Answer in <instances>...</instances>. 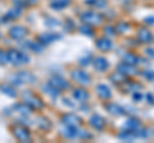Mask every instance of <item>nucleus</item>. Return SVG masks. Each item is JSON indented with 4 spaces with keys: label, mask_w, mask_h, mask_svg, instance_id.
<instances>
[{
    "label": "nucleus",
    "mask_w": 154,
    "mask_h": 143,
    "mask_svg": "<svg viewBox=\"0 0 154 143\" xmlns=\"http://www.w3.org/2000/svg\"><path fill=\"white\" fill-rule=\"evenodd\" d=\"M7 55H8V61L14 65H22L28 61V56L18 50H9L7 51Z\"/></svg>",
    "instance_id": "nucleus-1"
},
{
    "label": "nucleus",
    "mask_w": 154,
    "mask_h": 143,
    "mask_svg": "<svg viewBox=\"0 0 154 143\" xmlns=\"http://www.w3.org/2000/svg\"><path fill=\"white\" fill-rule=\"evenodd\" d=\"M13 133L19 142H30L31 141L30 132H28L27 128L23 127V125H16L13 129Z\"/></svg>",
    "instance_id": "nucleus-2"
},
{
    "label": "nucleus",
    "mask_w": 154,
    "mask_h": 143,
    "mask_svg": "<svg viewBox=\"0 0 154 143\" xmlns=\"http://www.w3.org/2000/svg\"><path fill=\"white\" fill-rule=\"evenodd\" d=\"M81 21L88 25H99L102 22V16L94 12H85L81 14Z\"/></svg>",
    "instance_id": "nucleus-3"
},
{
    "label": "nucleus",
    "mask_w": 154,
    "mask_h": 143,
    "mask_svg": "<svg viewBox=\"0 0 154 143\" xmlns=\"http://www.w3.org/2000/svg\"><path fill=\"white\" fill-rule=\"evenodd\" d=\"M63 136L69 138V139H72V138H79V137H89L84 130H80L77 127H67L63 132Z\"/></svg>",
    "instance_id": "nucleus-4"
},
{
    "label": "nucleus",
    "mask_w": 154,
    "mask_h": 143,
    "mask_svg": "<svg viewBox=\"0 0 154 143\" xmlns=\"http://www.w3.org/2000/svg\"><path fill=\"white\" fill-rule=\"evenodd\" d=\"M72 78L81 84H88L90 82V75L84 70H73L72 72Z\"/></svg>",
    "instance_id": "nucleus-5"
},
{
    "label": "nucleus",
    "mask_w": 154,
    "mask_h": 143,
    "mask_svg": "<svg viewBox=\"0 0 154 143\" xmlns=\"http://www.w3.org/2000/svg\"><path fill=\"white\" fill-rule=\"evenodd\" d=\"M13 82L16 84H23L26 82H32L33 80V75H31L30 73H26V72H21V73L16 74L13 77Z\"/></svg>",
    "instance_id": "nucleus-6"
},
{
    "label": "nucleus",
    "mask_w": 154,
    "mask_h": 143,
    "mask_svg": "<svg viewBox=\"0 0 154 143\" xmlns=\"http://www.w3.org/2000/svg\"><path fill=\"white\" fill-rule=\"evenodd\" d=\"M62 121H63V124L67 127H77V125H80L81 120L79 116L73 115V114H67V115L62 118Z\"/></svg>",
    "instance_id": "nucleus-7"
},
{
    "label": "nucleus",
    "mask_w": 154,
    "mask_h": 143,
    "mask_svg": "<svg viewBox=\"0 0 154 143\" xmlns=\"http://www.w3.org/2000/svg\"><path fill=\"white\" fill-rule=\"evenodd\" d=\"M26 28L22 27V26H17V27H13L11 31H9V35H11V37H13V39L16 40H21L23 39V37L26 36Z\"/></svg>",
    "instance_id": "nucleus-8"
},
{
    "label": "nucleus",
    "mask_w": 154,
    "mask_h": 143,
    "mask_svg": "<svg viewBox=\"0 0 154 143\" xmlns=\"http://www.w3.org/2000/svg\"><path fill=\"white\" fill-rule=\"evenodd\" d=\"M25 104H27L28 106L32 107V109H41L42 107L41 100L35 97V96H30V95L25 96Z\"/></svg>",
    "instance_id": "nucleus-9"
},
{
    "label": "nucleus",
    "mask_w": 154,
    "mask_h": 143,
    "mask_svg": "<svg viewBox=\"0 0 154 143\" xmlns=\"http://www.w3.org/2000/svg\"><path fill=\"white\" fill-rule=\"evenodd\" d=\"M90 124H91V127H93V128H95V129L102 130L104 128V125H105V121H104V119L102 116L93 115L90 118Z\"/></svg>",
    "instance_id": "nucleus-10"
},
{
    "label": "nucleus",
    "mask_w": 154,
    "mask_h": 143,
    "mask_svg": "<svg viewBox=\"0 0 154 143\" xmlns=\"http://www.w3.org/2000/svg\"><path fill=\"white\" fill-rule=\"evenodd\" d=\"M48 83H50L51 86H54L55 88L58 89H64L68 87V82L67 80H64L63 78H60V77H54V78H51Z\"/></svg>",
    "instance_id": "nucleus-11"
},
{
    "label": "nucleus",
    "mask_w": 154,
    "mask_h": 143,
    "mask_svg": "<svg viewBox=\"0 0 154 143\" xmlns=\"http://www.w3.org/2000/svg\"><path fill=\"white\" fill-rule=\"evenodd\" d=\"M96 93H98L99 96L102 98H104V100L110 98V96H112L109 87H108V86H105V84H99L98 87H96Z\"/></svg>",
    "instance_id": "nucleus-12"
},
{
    "label": "nucleus",
    "mask_w": 154,
    "mask_h": 143,
    "mask_svg": "<svg viewBox=\"0 0 154 143\" xmlns=\"http://www.w3.org/2000/svg\"><path fill=\"white\" fill-rule=\"evenodd\" d=\"M96 46H98V49H100L102 51H108L112 49V41L109 39H100L99 41H96Z\"/></svg>",
    "instance_id": "nucleus-13"
},
{
    "label": "nucleus",
    "mask_w": 154,
    "mask_h": 143,
    "mask_svg": "<svg viewBox=\"0 0 154 143\" xmlns=\"http://www.w3.org/2000/svg\"><path fill=\"white\" fill-rule=\"evenodd\" d=\"M137 37L141 42H150L153 40V36H152L150 31L145 30V28H143V30H140L137 32Z\"/></svg>",
    "instance_id": "nucleus-14"
},
{
    "label": "nucleus",
    "mask_w": 154,
    "mask_h": 143,
    "mask_svg": "<svg viewBox=\"0 0 154 143\" xmlns=\"http://www.w3.org/2000/svg\"><path fill=\"white\" fill-rule=\"evenodd\" d=\"M94 65H95V68L98 69L99 72H104V70H107V68L109 66L108 61L105 60L104 58H96V59L94 60Z\"/></svg>",
    "instance_id": "nucleus-15"
},
{
    "label": "nucleus",
    "mask_w": 154,
    "mask_h": 143,
    "mask_svg": "<svg viewBox=\"0 0 154 143\" xmlns=\"http://www.w3.org/2000/svg\"><path fill=\"white\" fill-rule=\"evenodd\" d=\"M73 97L80 102H85L86 100L89 98V93L85 91V89H75L73 91Z\"/></svg>",
    "instance_id": "nucleus-16"
},
{
    "label": "nucleus",
    "mask_w": 154,
    "mask_h": 143,
    "mask_svg": "<svg viewBox=\"0 0 154 143\" xmlns=\"http://www.w3.org/2000/svg\"><path fill=\"white\" fill-rule=\"evenodd\" d=\"M69 4H71V0H51V1H50L51 8L58 9V10L66 8L67 5H69Z\"/></svg>",
    "instance_id": "nucleus-17"
},
{
    "label": "nucleus",
    "mask_w": 154,
    "mask_h": 143,
    "mask_svg": "<svg viewBox=\"0 0 154 143\" xmlns=\"http://www.w3.org/2000/svg\"><path fill=\"white\" fill-rule=\"evenodd\" d=\"M117 70H118V73H121V74H135V73H136L135 69L130 64H127V63L118 65L117 66Z\"/></svg>",
    "instance_id": "nucleus-18"
},
{
    "label": "nucleus",
    "mask_w": 154,
    "mask_h": 143,
    "mask_svg": "<svg viewBox=\"0 0 154 143\" xmlns=\"http://www.w3.org/2000/svg\"><path fill=\"white\" fill-rule=\"evenodd\" d=\"M57 39H59V35H57V33H44V35L40 36V41L44 42V44H50V42L55 41Z\"/></svg>",
    "instance_id": "nucleus-19"
},
{
    "label": "nucleus",
    "mask_w": 154,
    "mask_h": 143,
    "mask_svg": "<svg viewBox=\"0 0 154 143\" xmlns=\"http://www.w3.org/2000/svg\"><path fill=\"white\" fill-rule=\"evenodd\" d=\"M125 128H127L128 130L136 132L139 128H140V121H139L137 119H128L127 123L125 124Z\"/></svg>",
    "instance_id": "nucleus-20"
},
{
    "label": "nucleus",
    "mask_w": 154,
    "mask_h": 143,
    "mask_svg": "<svg viewBox=\"0 0 154 143\" xmlns=\"http://www.w3.org/2000/svg\"><path fill=\"white\" fill-rule=\"evenodd\" d=\"M107 109H108V111L110 114H113V115H122V114H125L123 111V109L121 106H118V105H116V104H109L107 105Z\"/></svg>",
    "instance_id": "nucleus-21"
},
{
    "label": "nucleus",
    "mask_w": 154,
    "mask_h": 143,
    "mask_svg": "<svg viewBox=\"0 0 154 143\" xmlns=\"http://www.w3.org/2000/svg\"><path fill=\"white\" fill-rule=\"evenodd\" d=\"M123 60H125V63H127V64H130V65H135V64L139 63V58H137L136 55L131 54V52H128V54L125 55Z\"/></svg>",
    "instance_id": "nucleus-22"
},
{
    "label": "nucleus",
    "mask_w": 154,
    "mask_h": 143,
    "mask_svg": "<svg viewBox=\"0 0 154 143\" xmlns=\"http://www.w3.org/2000/svg\"><path fill=\"white\" fill-rule=\"evenodd\" d=\"M19 14H21V9L16 8V9H12V10H9L7 13V16L4 17V18H7L8 21H12V19H16L17 17H19Z\"/></svg>",
    "instance_id": "nucleus-23"
},
{
    "label": "nucleus",
    "mask_w": 154,
    "mask_h": 143,
    "mask_svg": "<svg viewBox=\"0 0 154 143\" xmlns=\"http://www.w3.org/2000/svg\"><path fill=\"white\" fill-rule=\"evenodd\" d=\"M45 89H46V92L50 95V96H53V97H55V96H58L59 95V92H60V89H58V88H55L54 86H51L50 83H48V86H45L44 87Z\"/></svg>",
    "instance_id": "nucleus-24"
},
{
    "label": "nucleus",
    "mask_w": 154,
    "mask_h": 143,
    "mask_svg": "<svg viewBox=\"0 0 154 143\" xmlns=\"http://www.w3.org/2000/svg\"><path fill=\"white\" fill-rule=\"evenodd\" d=\"M88 5H91V7H98V8H102V7H105L107 1L105 0H86L85 1Z\"/></svg>",
    "instance_id": "nucleus-25"
},
{
    "label": "nucleus",
    "mask_w": 154,
    "mask_h": 143,
    "mask_svg": "<svg viewBox=\"0 0 154 143\" xmlns=\"http://www.w3.org/2000/svg\"><path fill=\"white\" fill-rule=\"evenodd\" d=\"M2 91L4 92V93H7L8 96H16V91H14V88L13 87H11V86H8V84H3L2 86Z\"/></svg>",
    "instance_id": "nucleus-26"
},
{
    "label": "nucleus",
    "mask_w": 154,
    "mask_h": 143,
    "mask_svg": "<svg viewBox=\"0 0 154 143\" xmlns=\"http://www.w3.org/2000/svg\"><path fill=\"white\" fill-rule=\"evenodd\" d=\"M14 110H17L18 112H21V114H25V115H27V114H30V109L28 107H26L25 105H16L14 106Z\"/></svg>",
    "instance_id": "nucleus-27"
},
{
    "label": "nucleus",
    "mask_w": 154,
    "mask_h": 143,
    "mask_svg": "<svg viewBox=\"0 0 154 143\" xmlns=\"http://www.w3.org/2000/svg\"><path fill=\"white\" fill-rule=\"evenodd\" d=\"M8 63V55L5 51L0 50V64H5Z\"/></svg>",
    "instance_id": "nucleus-28"
},
{
    "label": "nucleus",
    "mask_w": 154,
    "mask_h": 143,
    "mask_svg": "<svg viewBox=\"0 0 154 143\" xmlns=\"http://www.w3.org/2000/svg\"><path fill=\"white\" fill-rule=\"evenodd\" d=\"M144 75L148 78V79H150V80H153L154 79V72H152V70H146V72H144Z\"/></svg>",
    "instance_id": "nucleus-29"
},
{
    "label": "nucleus",
    "mask_w": 154,
    "mask_h": 143,
    "mask_svg": "<svg viewBox=\"0 0 154 143\" xmlns=\"http://www.w3.org/2000/svg\"><path fill=\"white\" fill-rule=\"evenodd\" d=\"M134 100H135V101H140V100H141V93H139V92H136V93H134Z\"/></svg>",
    "instance_id": "nucleus-30"
},
{
    "label": "nucleus",
    "mask_w": 154,
    "mask_h": 143,
    "mask_svg": "<svg viewBox=\"0 0 154 143\" xmlns=\"http://www.w3.org/2000/svg\"><path fill=\"white\" fill-rule=\"evenodd\" d=\"M27 1H30V3H36V0H27Z\"/></svg>",
    "instance_id": "nucleus-31"
}]
</instances>
